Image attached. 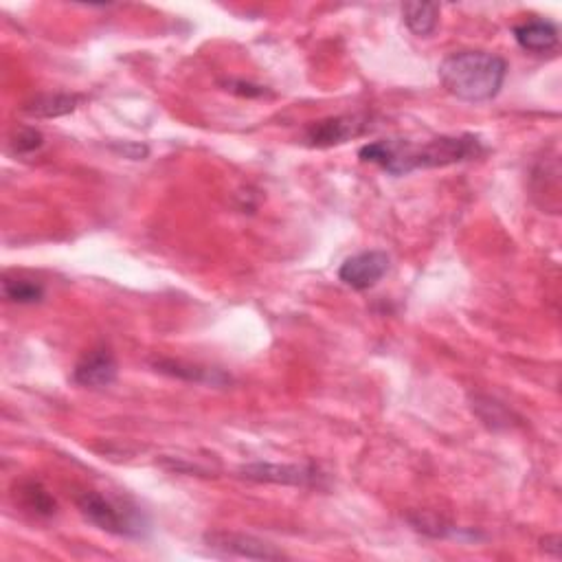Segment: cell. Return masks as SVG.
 <instances>
[{
	"label": "cell",
	"mask_w": 562,
	"mask_h": 562,
	"mask_svg": "<svg viewBox=\"0 0 562 562\" xmlns=\"http://www.w3.org/2000/svg\"><path fill=\"white\" fill-rule=\"evenodd\" d=\"M119 150L123 156H128V159H134V161L145 159V156H148V148H145V145H137V143H126V145H121Z\"/></svg>",
	"instance_id": "obj_18"
},
{
	"label": "cell",
	"mask_w": 562,
	"mask_h": 562,
	"mask_svg": "<svg viewBox=\"0 0 562 562\" xmlns=\"http://www.w3.org/2000/svg\"><path fill=\"white\" fill-rule=\"evenodd\" d=\"M205 543L213 552L229 558H249V560H281L284 552L271 543H264L260 538L238 532H209L205 534Z\"/></svg>",
	"instance_id": "obj_5"
},
{
	"label": "cell",
	"mask_w": 562,
	"mask_h": 562,
	"mask_svg": "<svg viewBox=\"0 0 562 562\" xmlns=\"http://www.w3.org/2000/svg\"><path fill=\"white\" fill-rule=\"evenodd\" d=\"M82 101H84L82 95H73V93H44L29 99L27 104L22 106V112L31 119H55V117L71 115V112L80 108Z\"/></svg>",
	"instance_id": "obj_10"
},
{
	"label": "cell",
	"mask_w": 562,
	"mask_h": 562,
	"mask_svg": "<svg viewBox=\"0 0 562 562\" xmlns=\"http://www.w3.org/2000/svg\"><path fill=\"white\" fill-rule=\"evenodd\" d=\"M440 82L453 97L481 104L501 93L508 75L503 58L488 51H457L446 55L440 69Z\"/></svg>",
	"instance_id": "obj_2"
},
{
	"label": "cell",
	"mask_w": 562,
	"mask_h": 562,
	"mask_svg": "<svg viewBox=\"0 0 562 562\" xmlns=\"http://www.w3.org/2000/svg\"><path fill=\"white\" fill-rule=\"evenodd\" d=\"M372 130H376L372 115H341L310 123L306 128V141L312 148H334V145L365 137Z\"/></svg>",
	"instance_id": "obj_4"
},
{
	"label": "cell",
	"mask_w": 562,
	"mask_h": 562,
	"mask_svg": "<svg viewBox=\"0 0 562 562\" xmlns=\"http://www.w3.org/2000/svg\"><path fill=\"white\" fill-rule=\"evenodd\" d=\"M20 494H22V503H25V508L31 510L33 514L51 516L55 512L53 497L40 486V483H36V481L25 483V486L20 488Z\"/></svg>",
	"instance_id": "obj_13"
},
{
	"label": "cell",
	"mask_w": 562,
	"mask_h": 562,
	"mask_svg": "<svg viewBox=\"0 0 562 562\" xmlns=\"http://www.w3.org/2000/svg\"><path fill=\"white\" fill-rule=\"evenodd\" d=\"M77 508H80L88 523H93L108 534L139 538L145 532V519L137 508L117 499L104 497L101 492H84L77 499Z\"/></svg>",
	"instance_id": "obj_3"
},
{
	"label": "cell",
	"mask_w": 562,
	"mask_h": 562,
	"mask_svg": "<svg viewBox=\"0 0 562 562\" xmlns=\"http://www.w3.org/2000/svg\"><path fill=\"white\" fill-rule=\"evenodd\" d=\"M117 361L108 350H93L80 358V363L73 369V380L80 387L104 389L117 380Z\"/></svg>",
	"instance_id": "obj_8"
},
{
	"label": "cell",
	"mask_w": 562,
	"mask_h": 562,
	"mask_svg": "<svg viewBox=\"0 0 562 562\" xmlns=\"http://www.w3.org/2000/svg\"><path fill=\"white\" fill-rule=\"evenodd\" d=\"M472 409H486L490 415H483V422L492 429H499V426H505L508 429L510 426V413L503 409V404H499L497 400H490V398H475L472 400Z\"/></svg>",
	"instance_id": "obj_15"
},
{
	"label": "cell",
	"mask_w": 562,
	"mask_h": 562,
	"mask_svg": "<svg viewBox=\"0 0 562 562\" xmlns=\"http://www.w3.org/2000/svg\"><path fill=\"white\" fill-rule=\"evenodd\" d=\"M402 20L413 36L426 38L437 29L440 22V5L437 3H404Z\"/></svg>",
	"instance_id": "obj_11"
},
{
	"label": "cell",
	"mask_w": 562,
	"mask_h": 562,
	"mask_svg": "<svg viewBox=\"0 0 562 562\" xmlns=\"http://www.w3.org/2000/svg\"><path fill=\"white\" fill-rule=\"evenodd\" d=\"M159 367V372L163 374H170L176 378H185L191 382H222L224 376H220L218 372H209V369H200V367H191V365H183V363H174V361H167V363H156Z\"/></svg>",
	"instance_id": "obj_14"
},
{
	"label": "cell",
	"mask_w": 562,
	"mask_h": 562,
	"mask_svg": "<svg viewBox=\"0 0 562 562\" xmlns=\"http://www.w3.org/2000/svg\"><path fill=\"white\" fill-rule=\"evenodd\" d=\"M514 40L525 51L545 55L558 47V27L545 18L527 20L514 27Z\"/></svg>",
	"instance_id": "obj_9"
},
{
	"label": "cell",
	"mask_w": 562,
	"mask_h": 562,
	"mask_svg": "<svg viewBox=\"0 0 562 562\" xmlns=\"http://www.w3.org/2000/svg\"><path fill=\"white\" fill-rule=\"evenodd\" d=\"M244 479L257 483H277V486H319L323 477L319 468L299 464H249L242 470Z\"/></svg>",
	"instance_id": "obj_7"
},
{
	"label": "cell",
	"mask_w": 562,
	"mask_h": 562,
	"mask_svg": "<svg viewBox=\"0 0 562 562\" xmlns=\"http://www.w3.org/2000/svg\"><path fill=\"white\" fill-rule=\"evenodd\" d=\"M229 91L244 95V97H262L264 95L262 86H253V84H246V82H229Z\"/></svg>",
	"instance_id": "obj_17"
},
{
	"label": "cell",
	"mask_w": 562,
	"mask_h": 562,
	"mask_svg": "<svg viewBox=\"0 0 562 562\" xmlns=\"http://www.w3.org/2000/svg\"><path fill=\"white\" fill-rule=\"evenodd\" d=\"M42 145H44V137L36 128H20L14 134V139H11V148H14L16 154H33L36 150H40Z\"/></svg>",
	"instance_id": "obj_16"
},
{
	"label": "cell",
	"mask_w": 562,
	"mask_h": 562,
	"mask_svg": "<svg viewBox=\"0 0 562 562\" xmlns=\"http://www.w3.org/2000/svg\"><path fill=\"white\" fill-rule=\"evenodd\" d=\"M486 148L479 137L459 134V137H437L426 143H411L404 139H387L363 145L358 150L361 161L378 165L391 176H404L429 167H448L479 159Z\"/></svg>",
	"instance_id": "obj_1"
},
{
	"label": "cell",
	"mask_w": 562,
	"mask_h": 562,
	"mask_svg": "<svg viewBox=\"0 0 562 562\" xmlns=\"http://www.w3.org/2000/svg\"><path fill=\"white\" fill-rule=\"evenodd\" d=\"M3 297L11 303H20V306H29V303H38L44 299L42 284L33 279L22 277H5L3 279Z\"/></svg>",
	"instance_id": "obj_12"
},
{
	"label": "cell",
	"mask_w": 562,
	"mask_h": 562,
	"mask_svg": "<svg viewBox=\"0 0 562 562\" xmlns=\"http://www.w3.org/2000/svg\"><path fill=\"white\" fill-rule=\"evenodd\" d=\"M389 271V255L385 251H363L347 257L339 268V279L352 290H369Z\"/></svg>",
	"instance_id": "obj_6"
}]
</instances>
